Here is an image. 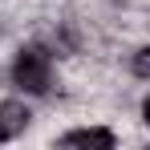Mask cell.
Masks as SVG:
<instances>
[{"label": "cell", "instance_id": "6da1fadb", "mask_svg": "<svg viewBox=\"0 0 150 150\" xmlns=\"http://www.w3.org/2000/svg\"><path fill=\"white\" fill-rule=\"evenodd\" d=\"M12 81L25 93H49L53 89V57L45 45H25L12 61Z\"/></svg>", "mask_w": 150, "mask_h": 150}, {"label": "cell", "instance_id": "7a4b0ae2", "mask_svg": "<svg viewBox=\"0 0 150 150\" xmlns=\"http://www.w3.org/2000/svg\"><path fill=\"white\" fill-rule=\"evenodd\" d=\"M28 105L25 101H0V142H12L16 134H25V126H28Z\"/></svg>", "mask_w": 150, "mask_h": 150}, {"label": "cell", "instance_id": "3957f363", "mask_svg": "<svg viewBox=\"0 0 150 150\" xmlns=\"http://www.w3.org/2000/svg\"><path fill=\"white\" fill-rule=\"evenodd\" d=\"M61 146H98V150H110L114 146V134L110 130H73L61 138Z\"/></svg>", "mask_w": 150, "mask_h": 150}, {"label": "cell", "instance_id": "277c9868", "mask_svg": "<svg viewBox=\"0 0 150 150\" xmlns=\"http://www.w3.org/2000/svg\"><path fill=\"white\" fill-rule=\"evenodd\" d=\"M134 73L142 77V81H150V45L134 53Z\"/></svg>", "mask_w": 150, "mask_h": 150}, {"label": "cell", "instance_id": "5b68a950", "mask_svg": "<svg viewBox=\"0 0 150 150\" xmlns=\"http://www.w3.org/2000/svg\"><path fill=\"white\" fill-rule=\"evenodd\" d=\"M142 118H146V126H150V98L142 101Z\"/></svg>", "mask_w": 150, "mask_h": 150}]
</instances>
